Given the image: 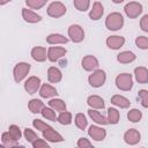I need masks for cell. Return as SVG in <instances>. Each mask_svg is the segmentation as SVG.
<instances>
[{
    "mask_svg": "<svg viewBox=\"0 0 148 148\" xmlns=\"http://www.w3.org/2000/svg\"><path fill=\"white\" fill-rule=\"evenodd\" d=\"M142 10H143L142 9V5L140 2H138V1H131V2L126 3L125 7H124V12H125L126 16L130 17V18L139 17V15H141Z\"/></svg>",
    "mask_w": 148,
    "mask_h": 148,
    "instance_id": "obj_6",
    "label": "cell"
},
{
    "mask_svg": "<svg viewBox=\"0 0 148 148\" xmlns=\"http://www.w3.org/2000/svg\"><path fill=\"white\" fill-rule=\"evenodd\" d=\"M73 118H72V113L68 112V111H62V112H59V116H58V119L57 121L61 125H69L72 123Z\"/></svg>",
    "mask_w": 148,
    "mask_h": 148,
    "instance_id": "obj_32",
    "label": "cell"
},
{
    "mask_svg": "<svg viewBox=\"0 0 148 148\" xmlns=\"http://www.w3.org/2000/svg\"><path fill=\"white\" fill-rule=\"evenodd\" d=\"M134 76L138 83L146 84L148 83V69L143 66H139L134 69Z\"/></svg>",
    "mask_w": 148,
    "mask_h": 148,
    "instance_id": "obj_19",
    "label": "cell"
},
{
    "mask_svg": "<svg viewBox=\"0 0 148 148\" xmlns=\"http://www.w3.org/2000/svg\"><path fill=\"white\" fill-rule=\"evenodd\" d=\"M23 135H24V138H25V140L29 142V143H34L37 139H39V136L37 135V133L34 131V130H31V128H29V127H27V128H24V132H23Z\"/></svg>",
    "mask_w": 148,
    "mask_h": 148,
    "instance_id": "obj_35",
    "label": "cell"
},
{
    "mask_svg": "<svg viewBox=\"0 0 148 148\" xmlns=\"http://www.w3.org/2000/svg\"><path fill=\"white\" fill-rule=\"evenodd\" d=\"M111 103L120 109H128L131 106V102L127 97L123 96V95H113L111 97Z\"/></svg>",
    "mask_w": 148,
    "mask_h": 148,
    "instance_id": "obj_21",
    "label": "cell"
},
{
    "mask_svg": "<svg viewBox=\"0 0 148 148\" xmlns=\"http://www.w3.org/2000/svg\"><path fill=\"white\" fill-rule=\"evenodd\" d=\"M22 17L28 23H37V22L42 21L40 15H38L37 13H35L34 10L28 9V8H22Z\"/></svg>",
    "mask_w": 148,
    "mask_h": 148,
    "instance_id": "obj_18",
    "label": "cell"
},
{
    "mask_svg": "<svg viewBox=\"0 0 148 148\" xmlns=\"http://www.w3.org/2000/svg\"><path fill=\"white\" fill-rule=\"evenodd\" d=\"M42 86V81L38 76H29L25 82H24V90L29 94V95H34L37 91H39Z\"/></svg>",
    "mask_w": 148,
    "mask_h": 148,
    "instance_id": "obj_8",
    "label": "cell"
},
{
    "mask_svg": "<svg viewBox=\"0 0 148 148\" xmlns=\"http://www.w3.org/2000/svg\"><path fill=\"white\" fill-rule=\"evenodd\" d=\"M88 135L94 141H103L106 136V131H105V128H103L101 126L91 125L88 128Z\"/></svg>",
    "mask_w": 148,
    "mask_h": 148,
    "instance_id": "obj_10",
    "label": "cell"
},
{
    "mask_svg": "<svg viewBox=\"0 0 148 148\" xmlns=\"http://www.w3.org/2000/svg\"><path fill=\"white\" fill-rule=\"evenodd\" d=\"M68 37L73 43H81L84 39V30L79 24H72L68 27Z\"/></svg>",
    "mask_w": 148,
    "mask_h": 148,
    "instance_id": "obj_7",
    "label": "cell"
},
{
    "mask_svg": "<svg viewBox=\"0 0 148 148\" xmlns=\"http://www.w3.org/2000/svg\"><path fill=\"white\" fill-rule=\"evenodd\" d=\"M31 146L32 148H50V145L45 139H37Z\"/></svg>",
    "mask_w": 148,
    "mask_h": 148,
    "instance_id": "obj_42",
    "label": "cell"
},
{
    "mask_svg": "<svg viewBox=\"0 0 148 148\" xmlns=\"http://www.w3.org/2000/svg\"><path fill=\"white\" fill-rule=\"evenodd\" d=\"M62 79V73L59 68L54 67V66H51L49 67L47 69V80L50 83H58L60 82Z\"/></svg>",
    "mask_w": 148,
    "mask_h": 148,
    "instance_id": "obj_20",
    "label": "cell"
},
{
    "mask_svg": "<svg viewBox=\"0 0 148 148\" xmlns=\"http://www.w3.org/2000/svg\"><path fill=\"white\" fill-rule=\"evenodd\" d=\"M81 65H82V68L87 72H94L95 69L98 68L99 66V62L97 60L96 57L91 56V54H88L86 57L82 58V61H81Z\"/></svg>",
    "mask_w": 148,
    "mask_h": 148,
    "instance_id": "obj_12",
    "label": "cell"
},
{
    "mask_svg": "<svg viewBox=\"0 0 148 148\" xmlns=\"http://www.w3.org/2000/svg\"><path fill=\"white\" fill-rule=\"evenodd\" d=\"M108 123L111 125H116L119 123L120 119V113L116 108H109L108 109Z\"/></svg>",
    "mask_w": 148,
    "mask_h": 148,
    "instance_id": "obj_29",
    "label": "cell"
},
{
    "mask_svg": "<svg viewBox=\"0 0 148 148\" xmlns=\"http://www.w3.org/2000/svg\"><path fill=\"white\" fill-rule=\"evenodd\" d=\"M88 116L90 117V119L92 120V121H95L96 124H98V125H106V124H109L108 123V118L106 117H104L101 112H98V111H96V109H89L88 110Z\"/></svg>",
    "mask_w": 148,
    "mask_h": 148,
    "instance_id": "obj_23",
    "label": "cell"
},
{
    "mask_svg": "<svg viewBox=\"0 0 148 148\" xmlns=\"http://www.w3.org/2000/svg\"><path fill=\"white\" fill-rule=\"evenodd\" d=\"M74 123H75V125H76V127L79 128V130H86V127L88 126V120H87V118H86V116L83 114V113H76L75 114V117H74Z\"/></svg>",
    "mask_w": 148,
    "mask_h": 148,
    "instance_id": "obj_31",
    "label": "cell"
},
{
    "mask_svg": "<svg viewBox=\"0 0 148 148\" xmlns=\"http://www.w3.org/2000/svg\"><path fill=\"white\" fill-rule=\"evenodd\" d=\"M138 96H139V98H140L141 105H142L143 108L148 109V90H146V89H141V90H139Z\"/></svg>",
    "mask_w": 148,
    "mask_h": 148,
    "instance_id": "obj_39",
    "label": "cell"
},
{
    "mask_svg": "<svg viewBox=\"0 0 148 148\" xmlns=\"http://www.w3.org/2000/svg\"><path fill=\"white\" fill-rule=\"evenodd\" d=\"M106 81V74L103 69H95L89 76H88V82L92 88H99L102 87Z\"/></svg>",
    "mask_w": 148,
    "mask_h": 148,
    "instance_id": "obj_5",
    "label": "cell"
},
{
    "mask_svg": "<svg viewBox=\"0 0 148 148\" xmlns=\"http://www.w3.org/2000/svg\"><path fill=\"white\" fill-rule=\"evenodd\" d=\"M136 56L132 51H123L117 54V61L120 64H130L135 60Z\"/></svg>",
    "mask_w": 148,
    "mask_h": 148,
    "instance_id": "obj_25",
    "label": "cell"
},
{
    "mask_svg": "<svg viewBox=\"0 0 148 148\" xmlns=\"http://www.w3.org/2000/svg\"><path fill=\"white\" fill-rule=\"evenodd\" d=\"M67 12V8L66 6L61 2V1H53L49 5L47 9H46V13L50 17H53V18H59L61 16H64Z\"/></svg>",
    "mask_w": 148,
    "mask_h": 148,
    "instance_id": "obj_4",
    "label": "cell"
},
{
    "mask_svg": "<svg viewBox=\"0 0 148 148\" xmlns=\"http://www.w3.org/2000/svg\"><path fill=\"white\" fill-rule=\"evenodd\" d=\"M141 140V134L135 128H130L124 133V141L130 146H135Z\"/></svg>",
    "mask_w": 148,
    "mask_h": 148,
    "instance_id": "obj_13",
    "label": "cell"
},
{
    "mask_svg": "<svg viewBox=\"0 0 148 148\" xmlns=\"http://www.w3.org/2000/svg\"><path fill=\"white\" fill-rule=\"evenodd\" d=\"M112 2H114V3H121V2H124L125 0H111Z\"/></svg>",
    "mask_w": 148,
    "mask_h": 148,
    "instance_id": "obj_45",
    "label": "cell"
},
{
    "mask_svg": "<svg viewBox=\"0 0 148 148\" xmlns=\"http://www.w3.org/2000/svg\"><path fill=\"white\" fill-rule=\"evenodd\" d=\"M73 3L79 12H87L90 7V0H73Z\"/></svg>",
    "mask_w": 148,
    "mask_h": 148,
    "instance_id": "obj_36",
    "label": "cell"
},
{
    "mask_svg": "<svg viewBox=\"0 0 148 148\" xmlns=\"http://www.w3.org/2000/svg\"><path fill=\"white\" fill-rule=\"evenodd\" d=\"M38 92H39L42 98H52V97H56L58 95L57 89L49 83H43L40 86V89Z\"/></svg>",
    "mask_w": 148,
    "mask_h": 148,
    "instance_id": "obj_17",
    "label": "cell"
},
{
    "mask_svg": "<svg viewBox=\"0 0 148 148\" xmlns=\"http://www.w3.org/2000/svg\"><path fill=\"white\" fill-rule=\"evenodd\" d=\"M123 25H124V16L118 12L110 13L105 18V27L110 31H117L121 29Z\"/></svg>",
    "mask_w": 148,
    "mask_h": 148,
    "instance_id": "obj_1",
    "label": "cell"
},
{
    "mask_svg": "<svg viewBox=\"0 0 148 148\" xmlns=\"http://www.w3.org/2000/svg\"><path fill=\"white\" fill-rule=\"evenodd\" d=\"M106 46L111 50H119L120 47L124 46L125 44V38L123 36H118V35H113V36H109L105 40Z\"/></svg>",
    "mask_w": 148,
    "mask_h": 148,
    "instance_id": "obj_15",
    "label": "cell"
},
{
    "mask_svg": "<svg viewBox=\"0 0 148 148\" xmlns=\"http://www.w3.org/2000/svg\"><path fill=\"white\" fill-rule=\"evenodd\" d=\"M32 126H34L36 130L40 131V132H43V131H45L46 128H49V127H50V125H49V124L44 123V121H43V120H40V119H34V120H32Z\"/></svg>",
    "mask_w": 148,
    "mask_h": 148,
    "instance_id": "obj_40",
    "label": "cell"
},
{
    "mask_svg": "<svg viewBox=\"0 0 148 148\" xmlns=\"http://www.w3.org/2000/svg\"><path fill=\"white\" fill-rule=\"evenodd\" d=\"M76 146L79 148H89V147H92V143L87 138H80L76 142Z\"/></svg>",
    "mask_w": 148,
    "mask_h": 148,
    "instance_id": "obj_41",
    "label": "cell"
},
{
    "mask_svg": "<svg viewBox=\"0 0 148 148\" xmlns=\"http://www.w3.org/2000/svg\"><path fill=\"white\" fill-rule=\"evenodd\" d=\"M28 8L31 9H40L46 5V0H25Z\"/></svg>",
    "mask_w": 148,
    "mask_h": 148,
    "instance_id": "obj_37",
    "label": "cell"
},
{
    "mask_svg": "<svg viewBox=\"0 0 148 148\" xmlns=\"http://www.w3.org/2000/svg\"><path fill=\"white\" fill-rule=\"evenodd\" d=\"M56 112H57V111L53 110L51 106H44L40 113H42L43 118H45V119H47V120H51V121H56V120L58 119V116H57Z\"/></svg>",
    "mask_w": 148,
    "mask_h": 148,
    "instance_id": "obj_30",
    "label": "cell"
},
{
    "mask_svg": "<svg viewBox=\"0 0 148 148\" xmlns=\"http://www.w3.org/2000/svg\"><path fill=\"white\" fill-rule=\"evenodd\" d=\"M9 1H10V0H0V5L3 6V5H6V3L9 2Z\"/></svg>",
    "mask_w": 148,
    "mask_h": 148,
    "instance_id": "obj_44",
    "label": "cell"
},
{
    "mask_svg": "<svg viewBox=\"0 0 148 148\" xmlns=\"http://www.w3.org/2000/svg\"><path fill=\"white\" fill-rule=\"evenodd\" d=\"M43 133V138L49 141V142H52V143H58V142H62L65 139L62 138V135L60 133H58L52 126H50L49 128H46L45 131L42 132Z\"/></svg>",
    "mask_w": 148,
    "mask_h": 148,
    "instance_id": "obj_11",
    "label": "cell"
},
{
    "mask_svg": "<svg viewBox=\"0 0 148 148\" xmlns=\"http://www.w3.org/2000/svg\"><path fill=\"white\" fill-rule=\"evenodd\" d=\"M140 28L142 31L148 32V14L143 15L142 18L140 20Z\"/></svg>",
    "mask_w": 148,
    "mask_h": 148,
    "instance_id": "obj_43",
    "label": "cell"
},
{
    "mask_svg": "<svg viewBox=\"0 0 148 148\" xmlns=\"http://www.w3.org/2000/svg\"><path fill=\"white\" fill-rule=\"evenodd\" d=\"M135 45L141 50H148V37L138 36L135 38Z\"/></svg>",
    "mask_w": 148,
    "mask_h": 148,
    "instance_id": "obj_38",
    "label": "cell"
},
{
    "mask_svg": "<svg viewBox=\"0 0 148 148\" xmlns=\"http://www.w3.org/2000/svg\"><path fill=\"white\" fill-rule=\"evenodd\" d=\"M30 68H31V66H30L29 62H25V61L17 62L14 66V68H13V77H14V81L16 83H20L21 81H23L28 76V74L30 72Z\"/></svg>",
    "mask_w": 148,
    "mask_h": 148,
    "instance_id": "obj_2",
    "label": "cell"
},
{
    "mask_svg": "<svg viewBox=\"0 0 148 148\" xmlns=\"http://www.w3.org/2000/svg\"><path fill=\"white\" fill-rule=\"evenodd\" d=\"M67 53V50L62 46H51L47 49V59L51 62H56L62 57H65Z\"/></svg>",
    "mask_w": 148,
    "mask_h": 148,
    "instance_id": "obj_9",
    "label": "cell"
},
{
    "mask_svg": "<svg viewBox=\"0 0 148 148\" xmlns=\"http://www.w3.org/2000/svg\"><path fill=\"white\" fill-rule=\"evenodd\" d=\"M103 14H104V7H103V5L99 1H95L92 3V7H91L90 12H89L90 20L97 21V20H99L103 16Z\"/></svg>",
    "mask_w": 148,
    "mask_h": 148,
    "instance_id": "obj_16",
    "label": "cell"
},
{
    "mask_svg": "<svg viewBox=\"0 0 148 148\" xmlns=\"http://www.w3.org/2000/svg\"><path fill=\"white\" fill-rule=\"evenodd\" d=\"M116 87L121 91H130L133 87V77L130 73H121L116 76Z\"/></svg>",
    "mask_w": 148,
    "mask_h": 148,
    "instance_id": "obj_3",
    "label": "cell"
},
{
    "mask_svg": "<svg viewBox=\"0 0 148 148\" xmlns=\"http://www.w3.org/2000/svg\"><path fill=\"white\" fill-rule=\"evenodd\" d=\"M44 103L42 99H38V98H32L28 102V109L30 110L31 113H40L43 108H44Z\"/></svg>",
    "mask_w": 148,
    "mask_h": 148,
    "instance_id": "obj_26",
    "label": "cell"
},
{
    "mask_svg": "<svg viewBox=\"0 0 148 148\" xmlns=\"http://www.w3.org/2000/svg\"><path fill=\"white\" fill-rule=\"evenodd\" d=\"M46 42L50 45H58V44H66L68 43V38L61 34H50L46 37Z\"/></svg>",
    "mask_w": 148,
    "mask_h": 148,
    "instance_id": "obj_24",
    "label": "cell"
},
{
    "mask_svg": "<svg viewBox=\"0 0 148 148\" xmlns=\"http://www.w3.org/2000/svg\"><path fill=\"white\" fill-rule=\"evenodd\" d=\"M87 104L91 108V109H104L105 108V103L104 99L98 96V95H90L87 98Z\"/></svg>",
    "mask_w": 148,
    "mask_h": 148,
    "instance_id": "obj_22",
    "label": "cell"
},
{
    "mask_svg": "<svg viewBox=\"0 0 148 148\" xmlns=\"http://www.w3.org/2000/svg\"><path fill=\"white\" fill-rule=\"evenodd\" d=\"M127 118L131 123H139L142 118V113L139 109H131L127 113Z\"/></svg>",
    "mask_w": 148,
    "mask_h": 148,
    "instance_id": "obj_33",
    "label": "cell"
},
{
    "mask_svg": "<svg viewBox=\"0 0 148 148\" xmlns=\"http://www.w3.org/2000/svg\"><path fill=\"white\" fill-rule=\"evenodd\" d=\"M8 132H9V134H10L12 139H13L15 142H18V140H20L21 136H22V132H21L20 127H18L17 125H10V126L8 127Z\"/></svg>",
    "mask_w": 148,
    "mask_h": 148,
    "instance_id": "obj_34",
    "label": "cell"
},
{
    "mask_svg": "<svg viewBox=\"0 0 148 148\" xmlns=\"http://www.w3.org/2000/svg\"><path fill=\"white\" fill-rule=\"evenodd\" d=\"M1 142H2V146L1 147H7V148H17L18 147L17 146V142H15L12 139V136H10V134H9L8 131L7 132H3L1 134Z\"/></svg>",
    "mask_w": 148,
    "mask_h": 148,
    "instance_id": "obj_28",
    "label": "cell"
},
{
    "mask_svg": "<svg viewBox=\"0 0 148 148\" xmlns=\"http://www.w3.org/2000/svg\"><path fill=\"white\" fill-rule=\"evenodd\" d=\"M49 106H51L53 110H56L57 112H62V111H66V103L61 99V98H51L49 102H47Z\"/></svg>",
    "mask_w": 148,
    "mask_h": 148,
    "instance_id": "obj_27",
    "label": "cell"
},
{
    "mask_svg": "<svg viewBox=\"0 0 148 148\" xmlns=\"http://www.w3.org/2000/svg\"><path fill=\"white\" fill-rule=\"evenodd\" d=\"M30 56L37 62H44L47 59V50L44 46H35L31 49Z\"/></svg>",
    "mask_w": 148,
    "mask_h": 148,
    "instance_id": "obj_14",
    "label": "cell"
}]
</instances>
